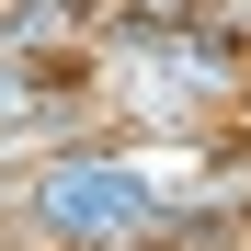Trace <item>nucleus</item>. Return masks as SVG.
I'll return each mask as SVG.
<instances>
[{"label": "nucleus", "instance_id": "obj_1", "mask_svg": "<svg viewBox=\"0 0 251 251\" xmlns=\"http://www.w3.org/2000/svg\"><path fill=\"white\" fill-rule=\"evenodd\" d=\"M57 217L69 228H114V217H137V183H114V172H57Z\"/></svg>", "mask_w": 251, "mask_h": 251}]
</instances>
